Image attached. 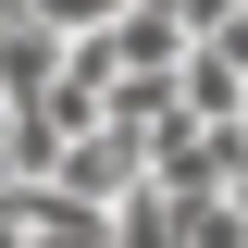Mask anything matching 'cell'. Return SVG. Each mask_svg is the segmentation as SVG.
Wrapping results in <instances>:
<instances>
[{
  "label": "cell",
  "mask_w": 248,
  "mask_h": 248,
  "mask_svg": "<svg viewBox=\"0 0 248 248\" xmlns=\"http://www.w3.org/2000/svg\"><path fill=\"white\" fill-rule=\"evenodd\" d=\"M161 13H174V25H186V37H199V25H236L248 0H161Z\"/></svg>",
  "instance_id": "cell-1"
}]
</instances>
